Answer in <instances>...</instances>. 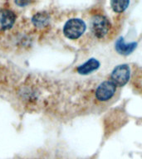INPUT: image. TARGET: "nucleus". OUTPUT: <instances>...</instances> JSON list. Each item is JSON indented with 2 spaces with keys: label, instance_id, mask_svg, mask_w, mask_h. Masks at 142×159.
I'll return each mask as SVG.
<instances>
[{
  "label": "nucleus",
  "instance_id": "nucleus-4",
  "mask_svg": "<svg viewBox=\"0 0 142 159\" xmlns=\"http://www.w3.org/2000/svg\"><path fill=\"white\" fill-rule=\"evenodd\" d=\"M130 68L127 65H120L113 70L111 75V80L117 87L124 86L130 80Z\"/></svg>",
  "mask_w": 142,
  "mask_h": 159
},
{
  "label": "nucleus",
  "instance_id": "nucleus-1",
  "mask_svg": "<svg viewBox=\"0 0 142 159\" xmlns=\"http://www.w3.org/2000/svg\"><path fill=\"white\" fill-rule=\"evenodd\" d=\"M90 27L92 32L100 40L107 38L111 32L112 26L109 18L105 13L96 12L92 13L90 20Z\"/></svg>",
  "mask_w": 142,
  "mask_h": 159
},
{
  "label": "nucleus",
  "instance_id": "nucleus-2",
  "mask_svg": "<svg viewBox=\"0 0 142 159\" xmlns=\"http://www.w3.org/2000/svg\"><path fill=\"white\" fill-rule=\"evenodd\" d=\"M87 29V25L83 20L80 18H72L68 20L63 27L65 37L71 40L79 39L84 34Z\"/></svg>",
  "mask_w": 142,
  "mask_h": 159
},
{
  "label": "nucleus",
  "instance_id": "nucleus-5",
  "mask_svg": "<svg viewBox=\"0 0 142 159\" xmlns=\"http://www.w3.org/2000/svg\"><path fill=\"white\" fill-rule=\"evenodd\" d=\"M17 15L12 10L0 8V32H6L13 27Z\"/></svg>",
  "mask_w": 142,
  "mask_h": 159
},
{
  "label": "nucleus",
  "instance_id": "nucleus-8",
  "mask_svg": "<svg viewBox=\"0 0 142 159\" xmlns=\"http://www.w3.org/2000/svg\"><path fill=\"white\" fill-rule=\"evenodd\" d=\"M116 50L118 52H120L121 54L128 55L130 52H133V50L135 47V44L132 43V44H125L123 41V39L118 40V42H116Z\"/></svg>",
  "mask_w": 142,
  "mask_h": 159
},
{
  "label": "nucleus",
  "instance_id": "nucleus-7",
  "mask_svg": "<svg viewBox=\"0 0 142 159\" xmlns=\"http://www.w3.org/2000/svg\"><path fill=\"white\" fill-rule=\"evenodd\" d=\"M100 66L99 61L96 59H90L87 62H85L84 64L80 66L77 68V71L81 75H87L92 73Z\"/></svg>",
  "mask_w": 142,
  "mask_h": 159
},
{
  "label": "nucleus",
  "instance_id": "nucleus-9",
  "mask_svg": "<svg viewBox=\"0 0 142 159\" xmlns=\"http://www.w3.org/2000/svg\"><path fill=\"white\" fill-rule=\"evenodd\" d=\"M130 4L129 1H112L111 2V6L114 12L121 13L126 9Z\"/></svg>",
  "mask_w": 142,
  "mask_h": 159
},
{
  "label": "nucleus",
  "instance_id": "nucleus-6",
  "mask_svg": "<svg viewBox=\"0 0 142 159\" xmlns=\"http://www.w3.org/2000/svg\"><path fill=\"white\" fill-rule=\"evenodd\" d=\"M32 22L33 26L38 29H43L49 25L50 17L46 12H37L32 17Z\"/></svg>",
  "mask_w": 142,
  "mask_h": 159
},
{
  "label": "nucleus",
  "instance_id": "nucleus-3",
  "mask_svg": "<svg viewBox=\"0 0 142 159\" xmlns=\"http://www.w3.org/2000/svg\"><path fill=\"white\" fill-rule=\"evenodd\" d=\"M117 86L111 80H105L97 87L95 90V98L99 102H107L112 99L116 94Z\"/></svg>",
  "mask_w": 142,
  "mask_h": 159
}]
</instances>
